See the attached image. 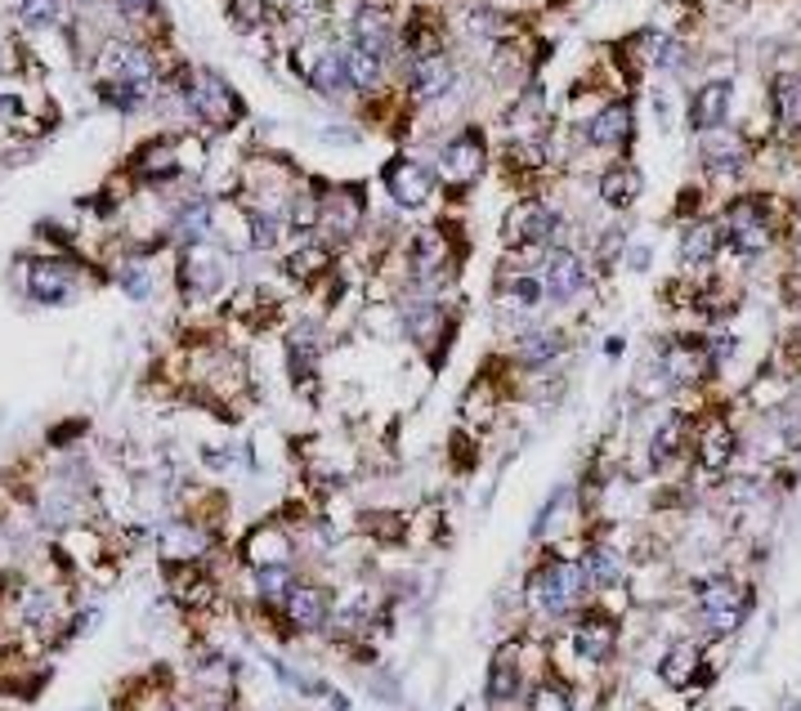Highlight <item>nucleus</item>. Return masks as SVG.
I'll list each match as a JSON object with an SVG mask.
<instances>
[{
  "instance_id": "nucleus-1",
  "label": "nucleus",
  "mask_w": 801,
  "mask_h": 711,
  "mask_svg": "<svg viewBox=\"0 0 801 711\" xmlns=\"http://www.w3.org/2000/svg\"><path fill=\"white\" fill-rule=\"evenodd\" d=\"M592 591L596 586H592L587 564H582L577 555L542 546L537 559L529 564V573H524V613L537 626H560L592 600Z\"/></svg>"
},
{
  "instance_id": "nucleus-2",
  "label": "nucleus",
  "mask_w": 801,
  "mask_h": 711,
  "mask_svg": "<svg viewBox=\"0 0 801 711\" xmlns=\"http://www.w3.org/2000/svg\"><path fill=\"white\" fill-rule=\"evenodd\" d=\"M336 609V586L327 577H314L309 569L291 582V591L282 595L278 609H260V618L274 626V635L287 640H309V635H322L327 622H332Z\"/></svg>"
},
{
  "instance_id": "nucleus-3",
  "label": "nucleus",
  "mask_w": 801,
  "mask_h": 711,
  "mask_svg": "<svg viewBox=\"0 0 801 711\" xmlns=\"http://www.w3.org/2000/svg\"><path fill=\"white\" fill-rule=\"evenodd\" d=\"M99 94L107 103H117L122 112H135L149 90L157 86V63L153 54L135 46V41H107L103 54H99Z\"/></svg>"
},
{
  "instance_id": "nucleus-4",
  "label": "nucleus",
  "mask_w": 801,
  "mask_h": 711,
  "mask_svg": "<svg viewBox=\"0 0 801 711\" xmlns=\"http://www.w3.org/2000/svg\"><path fill=\"white\" fill-rule=\"evenodd\" d=\"M529 653H533V640H520V635H506V640L493 649L488 676H484V707L488 711H516V707H524L529 689L546 676V671H533Z\"/></svg>"
},
{
  "instance_id": "nucleus-5",
  "label": "nucleus",
  "mask_w": 801,
  "mask_h": 711,
  "mask_svg": "<svg viewBox=\"0 0 801 711\" xmlns=\"http://www.w3.org/2000/svg\"><path fill=\"white\" fill-rule=\"evenodd\" d=\"M179 94H185V107L211 130H233L242 122V99L238 90L211 67H189L179 77Z\"/></svg>"
},
{
  "instance_id": "nucleus-6",
  "label": "nucleus",
  "mask_w": 801,
  "mask_h": 711,
  "mask_svg": "<svg viewBox=\"0 0 801 711\" xmlns=\"http://www.w3.org/2000/svg\"><path fill=\"white\" fill-rule=\"evenodd\" d=\"M408 278L421 295H430V301H434V291H444L457 278V246H453L448 229L430 224V229H421L408 242Z\"/></svg>"
},
{
  "instance_id": "nucleus-7",
  "label": "nucleus",
  "mask_w": 801,
  "mask_h": 711,
  "mask_svg": "<svg viewBox=\"0 0 801 711\" xmlns=\"http://www.w3.org/2000/svg\"><path fill=\"white\" fill-rule=\"evenodd\" d=\"M238 564H242V573L278 569V564H301V533L291 529V523H282L278 515H269L238 542Z\"/></svg>"
},
{
  "instance_id": "nucleus-8",
  "label": "nucleus",
  "mask_w": 801,
  "mask_h": 711,
  "mask_svg": "<svg viewBox=\"0 0 801 711\" xmlns=\"http://www.w3.org/2000/svg\"><path fill=\"white\" fill-rule=\"evenodd\" d=\"M368 219V189L363 183H332L318 193V233L327 246H345Z\"/></svg>"
},
{
  "instance_id": "nucleus-9",
  "label": "nucleus",
  "mask_w": 801,
  "mask_h": 711,
  "mask_svg": "<svg viewBox=\"0 0 801 711\" xmlns=\"http://www.w3.org/2000/svg\"><path fill=\"white\" fill-rule=\"evenodd\" d=\"M695 605H699V622L712 635H730L752 613V591H739L735 577L712 573V577L695 582Z\"/></svg>"
},
{
  "instance_id": "nucleus-10",
  "label": "nucleus",
  "mask_w": 801,
  "mask_h": 711,
  "mask_svg": "<svg viewBox=\"0 0 801 711\" xmlns=\"http://www.w3.org/2000/svg\"><path fill=\"white\" fill-rule=\"evenodd\" d=\"M569 649L582 666H605L618 653V618L587 600L569 618Z\"/></svg>"
},
{
  "instance_id": "nucleus-11",
  "label": "nucleus",
  "mask_w": 801,
  "mask_h": 711,
  "mask_svg": "<svg viewBox=\"0 0 801 711\" xmlns=\"http://www.w3.org/2000/svg\"><path fill=\"white\" fill-rule=\"evenodd\" d=\"M556 238H560V215L537 198H524L501 215V246L506 251H542Z\"/></svg>"
},
{
  "instance_id": "nucleus-12",
  "label": "nucleus",
  "mask_w": 801,
  "mask_h": 711,
  "mask_svg": "<svg viewBox=\"0 0 801 711\" xmlns=\"http://www.w3.org/2000/svg\"><path fill=\"white\" fill-rule=\"evenodd\" d=\"M488 170V139L480 126L457 130L444 148H440V175L448 189H475Z\"/></svg>"
},
{
  "instance_id": "nucleus-13",
  "label": "nucleus",
  "mask_w": 801,
  "mask_h": 711,
  "mask_svg": "<svg viewBox=\"0 0 801 711\" xmlns=\"http://www.w3.org/2000/svg\"><path fill=\"white\" fill-rule=\"evenodd\" d=\"M721 238L730 242V251L735 255H743V259H752V255H761V251H771V215H766V202L761 198H739V202H730L725 206V215H721Z\"/></svg>"
},
{
  "instance_id": "nucleus-14",
  "label": "nucleus",
  "mask_w": 801,
  "mask_h": 711,
  "mask_svg": "<svg viewBox=\"0 0 801 711\" xmlns=\"http://www.w3.org/2000/svg\"><path fill=\"white\" fill-rule=\"evenodd\" d=\"M537 255H542L537 282H542V291H546V301H551V305H569V301H577V295L587 291V265H582L577 251L551 242V246H542Z\"/></svg>"
},
{
  "instance_id": "nucleus-15",
  "label": "nucleus",
  "mask_w": 801,
  "mask_h": 711,
  "mask_svg": "<svg viewBox=\"0 0 801 711\" xmlns=\"http://www.w3.org/2000/svg\"><path fill=\"white\" fill-rule=\"evenodd\" d=\"M381 179H385V193H390V202L398 211H421L434 198V170L421 166L417 157H404V153L390 157L385 170H381Z\"/></svg>"
},
{
  "instance_id": "nucleus-16",
  "label": "nucleus",
  "mask_w": 801,
  "mask_h": 711,
  "mask_svg": "<svg viewBox=\"0 0 801 711\" xmlns=\"http://www.w3.org/2000/svg\"><path fill=\"white\" fill-rule=\"evenodd\" d=\"M712 367H716V358H712V350H708L703 341H676V345H668L663 358H659L663 381L676 385V390L703 385V381L712 377Z\"/></svg>"
},
{
  "instance_id": "nucleus-17",
  "label": "nucleus",
  "mask_w": 801,
  "mask_h": 711,
  "mask_svg": "<svg viewBox=\"0 0 801 711\" xmlns=\"http://www.w3.org/2000/svg\"><path fill=\"white\" fill-rule=\"evenodd\" d=\"M560 358H569V335L551 322H533L516 335V367L520 371H546Z\"/></svg>"
},
{
  "instance_id": "nucleus-18",
  "label": "nucleus",
  "mask_w": 801,
  "mask_h": 711,
  "mask_svg": "<svg viewBox=\"0 0 801 711\" xmlns=\"http://www.w3.org/2000/svg\"><path fill=\"white\" fill-rule=\"evenodd\" d=\"M453 86H457V63L444 50L408 59V94L417 103H440Z\"/></svg>"
},
{
  "instance_id": "nucleus-19",
  "label": "nucleus",
  "mask_w": 801,
  "mask_h": 711,
  "mask_svg": "<svg viewBox=\"0 0 801 711\" xmlns=\"http://www.w3.org/2000/svg\"><path fill=\"white\" fill-rule=\"evenodd\" d=\"M81 278L67 259H31L27 265V295L36 305H67L77 295Z\"/></svg>"
},
{
  "instance_id": "nucleus-20",
  "label": "nucleus",
  "mask_w": 801,
  "mask_h": 711,
  "mask_svg": "<svg viewBox=\"0 0 801 711\" xmlns=\"http://www.w3.org/2000/svg\"><path fill=\"white\" fill-rule=\"evenodd\" d=\"M349 41L363 46V50H372V54H381L390 63V54L398 50V23H394V14L385 5L368 0V5H358V14H354Z\"/></svg>"
},
{
  "instance_id": "nucleus-21",
  "label": "nucleus",
  "mask_w": 801,
  "mask_h": 711,
  "mask_svg": "<svg viewBox=\"0 0 801 711\" xmlns=\"http://www.w3.org/2000/svg\"><path fill=\"white\" fill-rule=\"evenodd\" d=\"M587 139H592V148H605V153L632 143V103H623V99L605 103L592 117V126H587Z\"/></svg>"
},
{
  "instance_id": "nucleus-22",
  "label": "nucleus",
  "mask_w": 801,
  "mask_h": 711,
  "mask_svg": "<svg viewBox=\"0 0 801 711\" xmlns=\"http://www.w3.org/2000/svg\"><path fill=\"white\" fill-rule=\"evenodd\" d=\"M113 711H179V702H175L170 681L139 676V681H130V685L113 698Z\"/></svg>"
},
{
  "instance_id": "nucleus-23",
  "label": "nucleus",
  "mask_w": 801,
  "mask_h": 711,
  "mask_svg": "<svg viewBox=\"0 0 801 711\" xmlns=\"http://www.w3.org/2000/svg\"><path fill=\"white\" fill-rule=\"evenodd\" d=\"M725 117H730V81H708L695 90V99H689V126L712 135L716 126H725Z\"/></svg>"
},
{
  "instance_id": "nucleus-24",
  "label": "nucleus",
  "mask_w": 801,
  "mask_h": 711,
  "mask_svg": "<svg viewBox=\"0 0 801 711\" xmlns=\"http://www.w3.org/2000/svg\"><path fill=\"white\" fill-rule=\"evenodd\" d=\"M577 559L587 564V577H592L596 591H613L618 582L627 577V564H623V555H618L613 542H587Z\"/></svg>"
},
{
  "instance_id": "nucleus-25",
  "label": "nucleus",
  "mask_w": 801,
  "mask_h": 711,
  "mask_svg": "<svg viewBox=\"0 0 801 711\" xmlns=\"http://www.w3.org/2000/svg\"><path fill=\"white\" fill-rule=\"evenodd\" d=\"M179 282H185V295H206L215 287H225V269L206 246H185V265H179Z\"/></svg>"
},
{
  "instance_id": "nucleus-26",
  "label": "nucleus",
  "mask_w": 801,
  "mask_h": 711,
  "mask_svg": "<svg viewBox=\"0 0 801 711\" xmlns=\"http://www.w3.org/2000/svg\"><path fill=\"white\" fill-rule=\"evenodd\" d=\"M341 63H345V81H349V90H358V94H368V90H377L381 86V77H385V59L381 54H372V50H363V46H341Z\"/></svg>"
},
{
  "instance_id": "nucleus-27",
  "label": "nucleus",
  "mask_w": 801,
  "mask_h": 711,
  "mask_svg": "<svg viewBox=\"0 0 801 711\" xmlns=\"http://www.w3.org/2000/svg\"><path fill=\"white\" fill-rule=\"evenodd\" d=\"M135 170H139L143 183H170V179H179V153H175V143L170 139L143 143L139 157H135Z\"/></svg>"
},
{
  "instance_id": "nucleus-28",
  "label": "nucleus",
  "mask_w": 801,
  "mask_h": 711,
  "mask_svg": "<svg viewBox=\"0 0 801 711\" xmlns=\"http://www.w3.org/2000/svg\"><path fill=\"white\" fill-rule=\"evenodd\" d=\"M730 457H735V430L725 421H708L699 430V466L708 474H721L725 466H730Z\"/></svg>"
},
{
  "instance_id": "nucleus-29",
  "label": "nucleus",
  "mask_w": 801,
  "mask_h": 711,
  "mask_svg": "<svg viewBox=\"0 0 801 711\" xmlns=\"http://www.w3.org/2000/svg\"><path fill=\"white\" fill-rule=\"evenodd\" d=\"M743 162H748L743 143L730 139V135H725V139L716 135V139L703 143V170H708V179H739Z\"/></svg>"
},
{
  "instance_id": "nucleus-30",
  "label": "nucleus",
  "mask_w": 801,
  "mask_h": 711,
  "mask_svg": "<svg viewBox=\"0 0 801 711\" xmlns=\"http://www.w3.org/2000/svg\"><path fill=\"white\" fill-rule=\"evenodd\" d=\"M685 443H689V417H685V411H672V417L649 439V461L653 466H672L685 453Z\"/></svg>"
},
{
  "instance_id": "nucleus-31",
  "label": "nucleus",
  "mask_w": 801,
  "mask_h": 711,
  "mask_svg": "<svg viewBox=\"0 0 801 711\" xmlns=\"http://www.w3.org/2000/svg\"><path fill=\"white\" fill-rule=\"evenodd\" d=\"M640 170L636 166H627V162H618V166H609L605 175H600V198L613 206V211H627L636 198H640Z\"/></svg>"
},
{
  "instance_id": "nucleus-32",
  "label": "nucleus",
  "mask_w": 801,
  "mask_h": 711,
  "mask_svg": "<svg viewBox=\"0 0 801 711\" xmlns=\"http://www.w3.org/2000/svg\"><path fill=\"white\" fill-rule=\"evenodd\" d=\"M305 81H309L322 99H341V94L349 90V81H345V63H341V50H322V54L305 67Z\"/></svg>"
},
{
  "instance_id": "nucleus-33",
  "label": "nucleus",
  "mask_w": 801,
  "mask_h": 711,
  "mask_svg": "<svg viewBox=\"0 0 801 711\" xmlns=\"http://www.w3.org/2000/svg\"><path fill=\"white\" fill-rule=\"evenodd\" d=\"M703 662V653H699V645H689V640H676L663 658H659V681L663 685H672V689H685L689 685V676H695V666Z\"/></svg>"
},
{
  "instance_id": "nucleus-34",
  "label": "nucleus",
  "mask_w": 801,
  "mask_h": 711,
  "mask_svg": "<svg viewBox=\"0 0 801 711\" xmlns=\"http://www.w3.org/2000/svg\"><path fill=\"white\" fill-rule=\"evenodd\" d=\"M721 251V224L716 219H695L681 238V259L685 265H708V259Z\"/></svg>"
},
{
  "instance_id": "nucleus-35",
  "label": "nucleus",
  "mask_w": 801,
  "mask_h": 711,
  "mask_svg": "<svg viewBox=\"0 0 801 711\" xmlns=\"http://www.w3.org/2000/svg\"><path fill=\"white\" fill-rule=\"evenodd\" d=\"M524 711H573V689L556 676V671H546V676L529 689Z\"/></svg>"
},
{
  "instance_id": "nucleus-36",
  "label": "nucleus",
  "mask_w": 801,
  "mask_h": 711,
  "mask_svg": "<svg viewBox=\"0 0 801 711\" xmlns=\"http://www.w3.org/2000/svg\"><path fill=\"white\" fill-rule=\"evenodd\" d=\"M775 112L788 130H801V77L797 72H779L775 77Z\"/></svg>"
},
{
  "instance_id": "nucleus-37",
  "label": "nucleus",
  "mask_w": 801,
  "mask_h": 711,
  "mask_svg": "<svg viewBox=\"0 0 801 711\" xmlns=\"http://www.w3.org/2000/svg\"><path fill=\"white\" fill-rule=\"evenodd\" d=\"M175 233H179V242H185V246H202V238L211 233V206H206V202H189V206H179V215H175Z\"/></svg>"
},
{
  "instance_id": "nucleus-38",
  "label": "nucleus",
  "mask_w": 801,
  "mask_h": 711,
  "mask_svg": "<svg viewBox=\"0 0 801 711\" xmlns=\"http://www.w3.org/2000/svg\"><path fill=\"white\" fill-rule=\"evenodd\" d=\"M501 301L511 305V309H537L542 301H546V291H542V282H537V274H516L511 282H501Z\"/></svg>"
},
{
  "instance_id": "nucleus-39",
  "label": "nucleus",
  "mask_w": 801,
  "mask_h": 711,
  "mask_svg": "<svg viewBox=\"0 0 801 711\" xmlns=\"http://www.w3.org/2000/svg\"><path fill=\"white\" fill-rule=\"evenodd\" d=\"M117 282H122V291L130 295V301H149L153 295V269L149 265H122Z\"/></svg>"
},
{
  "instance_id": "nucleus-40",
  "label": "nucleus",
  "mask_w": 801,
  "mask_h": 711,
  "mask_svg": "<svg viewBox=\"0 0 801 711\" xmlns=\"http://www.w3.org/2000/svg\"><path fill=\"white\" fill-rule=\"evenodd\" d=\"M63 14V0H18V18L27 27H54Z\"/></svg>"
},
{
  "instance_id": "nucleus-41",
  "label": "nucleus",
  "mask_w": 801,
  "mask_h": 711,
  "mask_svg": "<svg viewBox=\"0 0 801 711\" xmlns=\"http://www.w3.org/2000/svg\"><path fill=\"white\" fill-rule=\"evenodd\" d=\"M229 14L238 27H260L269 23V0H229Z\"/></svg>"
},
{
  "instance_id": "nucleus-42",
  "label": "nucleus",
  "mask_w": 801,
  "mask_h": 711,
  "mask_svg": "<svg viewBox=\"0 0 801 711\" xmlns=\"http://www.w3.org/2000/svg\"><path fill=\"white\" fill-rule=\"evenodd\" d=\"M779 439H784L788 453H801V411L797 407H788L779 417Z\"/></svg>"
},
{
  "instance_id": "nucleus-43",
  "label": "nucleus",
  "mask_w": 801,
  "mask_h": 711,
  "mask_svg": "<svg viewBox=\"0 0 801 711\" xmlns=\"http://www.w3.org/2000/svg\"><path fill=\"white\" fill-rule=\"evenodd\" d=\"M117 14L130 23H149L157 14V0H117Z\"/></svg>"
},
{
  "instance_id": "nucleus-44",
  "label": "nucleus",
  "mask_w": 801,
  "mask_h": 711,
  "mask_svg": "<svg viewBox=\"0 0 801 711\" xmlns=\"http://www.w3.org/2000/svg\"><path fill=\"white\" fill-rule=\"evenodd\" d=\"M613 255H623V233H609L600 242V259H613Z\"/></svg>"
},
{
  "instance_id": "nucleus-45",
  "label": "nucleus",
  "mask_w": 801,
  "mask_h": 711,
  "mask_svg": "<svg viewBox=\"0 0 801 711\" xmlns=\"http://www.w3.org/2000/svg\"><path fill=\"white\" fill-rule=\"evenodd\" d=\"M784 295H788V305H801V269L788 274V291H784Z\"/></svg>"
},
{
  "instance_id": "nucleus-46",
  "label": "nucleus",
  "mask_w": 801,
  "mask_h": 711,
  "mask_svg": "<svg viewBox=\"0 0 801 711\" xmlns=\"http://www.w3.org/2000/svg\"><path fill=\"white\" fill-rule=\"evenodd\" d=\"M185 711H238L233 702H193V707H185Z\"/></svg>"
},
{
  "instance_id": "nucleus-47",
  "label": "nucleus",
  "mask_w": 801,
  "mask_h": 711,
  "mask_svg": "<svg viewBox=\"0 0 801 711\" xmlns=\"http://www.w3.org/2000/svg\"><path fill=\"white\" fill-rule=\"evenodd\" d=\"M788 711H801V698H797V702H792V707H788Z\"/></svg>"
}]
</instances>
